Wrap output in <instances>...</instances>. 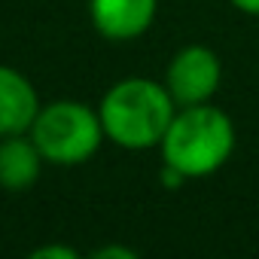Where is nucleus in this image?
Segmentation results:
<instances>
[{
    "mask_svg": "<svg viewBox=\"0 0 259 259\" xmlns=\"http://www.w3.org/2000/svg\"><path fill=\"white\" fill-rule=\"evenodd\" d=\"M40 113L34 82L10 64H0V138L28 135Z\"/></svg>",
    "mask_w": 259,
    "mask_h": 259,
    "instance_id": "6",
    "label": "nucleus"
},
{
    "mask_svg": "<svg viewBox=\"0 0 259 259\" xmlns=\"http://www.w3.org/2000/svg\"><path fill=\"white\" fill-rule=\"evenodd\" d=\"M49 165L73 168L89 162L107 141L98 107L82 101H52L40 107L28 132Z\"/></svg>",
    "mask_w": 259,
    "mask_h": 259,
    "instance_id": "3",
    "label": "nucleus"
},
{
    "mask_svg": "<svg viewBox=\"0 0 259 259\" xmlns=\"http://www.w3.org/2000/svg\"><path fill=\"white\" fill-rule=\"evenodd\" d=\"M159 13V0H89L92 28L110 43L144 37Z\"/></svg>",
    "mask_w": 259,
    "mask_h": 259,
    "instance_id": "5",
    "label": "nucleus"
},
{
    "mask_svg": "<svg viewBox=\"0 0 259 259\" xmlns=\"http://www.w3.org/2000/svg\"><path fill=\"white\" fill-rule=\"evenodd\" d=\"M43 153L37 150L31 135L0 138V189L28 192L43 171Z\"/></svg>",
    "mask_w": 259,
    "mask_h": 259,
    "instance_id": "7",
    "label": "nucleus"
},
{
    "mask_svg": "<svg viewBox=\"0 0 259 259\" xmlns=\"http://www.w3.org/2000/svg\"><path fill=\"white\" fill-rule=\"evenodd\" d=\"M95 256L98 259H110V256H116V259H135L138 253L132 247H101V250H95Z\"/></svg>",
    "mask_w": 259,
    "mask_h": 259,
    "instance_id": "9",
    "label": "nucleus"
},
{
    "mask_svg": "<svg viewBox=\"0 0 259 259\" xmlns=\"http://www.w3.org/2000/svg\"><path fill=\"white\" fill-rule=\"evenodd\" d=\"M162 82L168 85L177 107L207 104L223 85V61L210 46L189 43L171 55Z\"/></svg>",
    "mask_w": 259,
    "mask_h": 259,
    "instance_id": "4",
    "label": "nucleus"
},
{
    "mask_svg": "<svg viewBox=\"0 0 259 259\" xmlns=\"http://www.w3.org/2000/svg\"><path fill=\"white\" fill-rule=\"evenodd\" d=\"M229 4L238 10V13H244V16H253V19H259V0H229Z\"/></svg>",
    "mask_w": 259,
    "mask_h": 259,
    "instance_id": "10",
    "label": "nucleus"
},
{
    "mask_svg": "<svg viewBox=\"0 0 259 259\" xmlns=\"http://www.w3.org/2000/svg\"><path fill=\"white\" fill-rule=\"evenodd\" d=\"M31 256H37V259H49V256H55V259H76V250L64 247V244H46V247H37Z\"/></svg>",
    "mask_w": 259,
    "mask_h": 259,
    "instance_id": "8",
    "label": "nucleus"
},
{
    "mask_svg": "<svg viewBox=\"0 0 259 259\" xmlns=\"http://www.w3.org/2000/svg\"><path fill=\"white\" fill-rule=\"evenodd\" d=\"M98 113L110 144L141 153L162 144L177 104L165 82L150 76H125L104 92Z\"/></svg>",
    "mask_w": 259,
    "mask_h": 259,
    "instance_id": "1",
    "label": "nucleus"
},
{
    "mask_svg": "<svg viewBox=\"0 0 259 259\" xmlns=\"http://www.w3.org/2000/svg\"><path fill=\"white\" fill-rule=\"evenodd\" d=\"M238 132L232 116L217 104L177 107L168 132L159 144L162 165H171L186 180L217 174L235 153Z\"/></svg>",
    "mask_w": 259,
    "mask_h": 259,
    "instance_id": "2",
    "label": "nucleus"
}]
</instances>
